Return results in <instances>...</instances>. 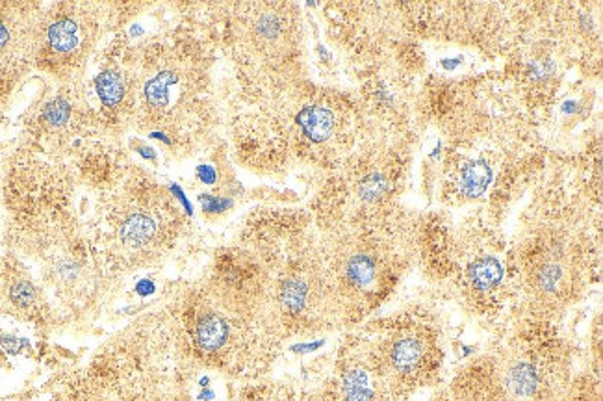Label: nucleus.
<instances>
[{"instance_id":"14","label":"nucleus","mask_w":603,"mask_h":401,"mask_svg":"<svg viewBox=\"0 0 603 401\" xmlns=\"http://www.w3.org/2000/svg\"><path fill=\"white\" fill-rule=\"evenodd\" d=\"M200 175L205 183H214V179H216V173H214V170L208 168V165H203V168H200Z\"/></svg>"},{"instance_id":"4","label":"nucleus","mask_w":603,"mask_h":401,"mask_svg":"<svg viewBox=\"0 0 603 401\" xmlns=\"http://www.w3.org/2000/svg\"><path fill=\"white\" fill-rule=\"evenodd\" d=\"M39 25L31 8L0 7V95L26 71L39 50Z\"/></svg>"},{"instance_id":"5","label":"nucleus","mask_w":603,"mask_h":401,"mask_svg":"<svg viewBox=\"0 0 603 401\" xmlns=\"http://www.w3.org/2000/svg\"><path fill=\"white\" fill-rule=\"evenodd\" d=\"M431 360V346L422 336L405 333L390 344L386 352V363L396 376L412 377L422 374Z\"/></svg>"},{"instance_id":"6","label":"nucleus","mask_w":603,"mask_h":401,"mask_svg":"<svg viewBox=\"0 0 603 401\" xmlns=\"http://www.w3.org/2000/svg\"><path fill=\"white\" fill-rule=\"evenodd\" d=\"M296 125L299 138L308 147H321L337 136L338 117L327 104H307L297 112Z\"/></svg>"},{"instance_id":"7","label":"nucleus","mask_w":603,"mask_h":401,"mask_svg":"<svg viewBox=\"0 0 603 401\" xmlns=\"http://www.w3.org/2000/svg\"><path fill=\"white\" fill-rule=\"evenodd\" d=\"M377 262L374 256L368 253H356L351 255L350 261L345 262L344 266V279L348 285L353 288H366V286L374 285L375 277H377Z\"/></svg>"},{"instance_id":"13","label":"nucleus","mask_w":603,"mask_h":401,"mask_svg":"<svg viewBox=\"0 0 603 401\" xmlns=\"http://www.w3.org/2000/svg\"><path fill=\"white\" fill-rule=\"evenodd\" d=\"M201 205L206 213H224L232 205L229 199H221V197H214V195L203 194L201 195Z\"/></svg>"},{"instance_id":"9","label":"nucleus","mask_w":603,"mask_h":401,"mask_svg":"<svg viewBox=\"0 0 603 401\" xmlns=\"http://www.w3.org/2000/svg\"><path fill=\"white\" fill-rule=\"evenodd\" d=\"M342 394L345 401H372L374 400V389H372V379L368 371L350 370L342 377Z\"/></svg>"},{"instance_id":"12","label":"nucleus","mask_w":603,"mask_h":401,"mask_svg":"<svg viewBox=\"0 0 603 401\" xmlns=\"http://www.w3.org/2000/svg\"><path fill=\"white\" fill-rule=\"evenodd\" d=\"M10 299L13 305H18L19 309H29L36 303V288L29 280H19L10 288Z\"/></svg>"},{"instance_id":"11","label":"nucleus","mask_w":603,"mask_h":401,"mask_svg":"<svg viewBox=\"0 0 603 401\" xmlns=\"http://www.w3.org/2000/svg\"><path fill=\"white\" fill-rule=\"evenodd\" d=\"M72 114H75V106L71 101L64 95H58L43 106L42 122L48 128H64L71 123Z\"/></svg>"},{"instance_id":"2","label":"nucleus","mask_w":603,"mask_h":401,"mask_svg":"<svg viewBox=\"0 0 603 401\" xmlns=\"http://www.w3.org/2000/svg\"><path fill=\"white\" fill-rule=\"evenodd\" d=\"M166 350L162 325L139 323L96 355L77 390V401H171L162 366Z\"/></svg>"},{"instance_id":"8","label":"nucleus","mask_w":603,"mask_h":401,"mask_svg":"<svg viewBox=\"0 0 603 401\" xmlns=\"http://www.w3.org/2000/svg\"><path fill=\"white\" fill-rule=\"evenodd\" d=\"M470 275L471 285L476 286V290L490 293L503 279V267L494 256H482L479 261L474 262Z\"/></svg>"},{"instance_id":"1","label":"nucleus","mask_w":603,"mask_h":401,"mask_svg":"<svg viewBox=\"0 0 603 401\" xmlns=\"http://www.w3.org/2000/svg\"><path fill=\"white\" fill-rule=\"evenodd\" d=\"M179 227V208L166 190L144 175L130 176L109 192L96 226V250L110 267L136 270L162 256Z\"/></svg>"},{"instance_id":"3","label":"nucleus","mask_w":603,"mask_h":401,"mask_svg":"<svg viewBox=\"0 0 603 401\" xmlns=\"http://www.w3.org/2000/svg\"><path fill=\"white\" fill-rule=\"evenodd\" d=\"M101 8L75 4L50 19L43 37V61L56 71H71L88 58L101 36ZM37 50V53H39Z\"/></svg>"},{"instance_id":"10","label":"nucleus","mask_w":603,"mask_h":401,"mask_svg":"<svg viewBox=\"0 0 603 401\" xmlns=\"http://www.w3.org/2000/svg\"><path fill=\"white\" fill-rule=\"evenodd\" d=\"M489 183V165H485L482 162L465 165L460 171V192L468 195V197H477V195L482 194Z\"/></svg>"}]
</instances>
